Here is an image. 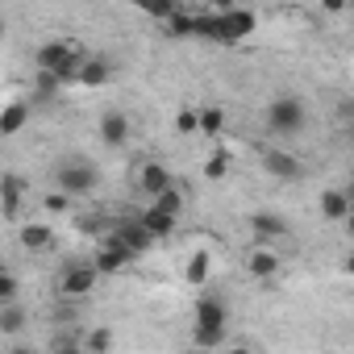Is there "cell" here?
I'll return each mask as SVG.
<instances>
[{
	"label": "cell",
	"mask_w": 354,
	"mask_h": 354,
	"mask_svg": "<svg viewBox=\"0 0 354 354\" xmlns=\"http://www.w3.org/2000/svg\"><path fill=\"white\" fill-rule=\"evenodd\" d=\"M259 17L250 9H205L196 13V38H209L217 46H238L246 34H254Z\"/></svg>",
	"instance_id": "1"
},
{
	"label": "cell",
	"mask_w": 354,
	"mask_h": 354,
	"mask_svg": "<svg viewBox=\"0 0 354 354\" xmlns=\"http://www.w3.org/2000/svg\"><path fill=\"white\" fill-rule=\"evenodd\" d=\"M34 71H46V75H59L63 84L67 80H80L84 71V59H80V46L67 42V38H55V42H42L38 55H34Z\"/></svg>",
	"instance_id": "2"
},
{
	"label": "cell",
	"mask_w": 354,
	"mask_h": 354,
	"mask_svg": "<svg viewBox=\"0 0 354 354\" xmlns=\"http://www.w3.org/2000/svg\"><path fill=\"white\" fill-rule=\"evenodd\" d=\"M192 337H196V350H213L225 342V329H230V313L217 296H201L196 300V313H192Z\"/></svg>",
	"instance_id": "3"
},
{
	"label": "cell",
	"mask_w": 354,
	"mask_h": 354,
	"mask_svg": "<svg viewBox=\"0 0 354 354\" xmlns=\"http://www.w3.org/2000/svg\"><path fill=\"white\" fill-rule=\"evenodd\" d=\"M304 121H308V113H304L300 96H275L267 104V129L279 133V138H296L304 129Z\"/></svg>",
	"instance_id": "4"
},
{
	"label": "cell",
	"mask_w": 354,
	"mask_h": 354,
	"mask_svg": "<svg viewBox=\"0 0 354 354\" xmlns=\"http://www.w3.org/2000/svg\"><path fill=\"white\" fill-rule=\"evenodd\" d=\"M55 184H59L63 196H88V192H96L100 175H96L92 162H84V158H67V162H59V171H55Z\"/></svg>",
	"instance_id": "5"
},
{
	"label": "cell",
	"mask_w": 354,
	"mask_h": 354,
	"mask_svg": "<svg viewBox=\"0 0 354 354\" xmlns=\"http://www.w3.org/2000/svg\"><path fill=\"white\" fill-rule=\"evenodd\" d=\"M96 279H100L96 263H71V267L59 275V292H63L67 300H80V296H88V292L96 288Z\"/></svg>",
	"instance_id": "6"
},
{
	"label": "cell",
	"mask_w": 354,
	"mask_h": 354,
	"mask_svg": "<svg viewBox=\"0 0 354 354\" xmlns=\"http://www.w3.org/2000/svg\"><path fill=\"white\" fill-rule=\"evenodd\" d=\"M138 188H142V196L158 201V196H167V192L175 188V180H171V171H167L162 162H142V171H138Z\"/></svg>",
	"instance_id": "7"
},
{
	"label": "cell",
	"mask_w": 354,
	"mask_h": 354,
	"mask_svg": "<svg viewBox=\"0 0 354 354\" xmlns=\"http://www.w3.org/2000/svg\"><path fill=\"white\" fill-rule=\"evenodd\" d=\"M113 242L138 259V254H146V250H150V242H154V238L146 234V225H142V221H125V225H117V230H113Z\"/></svg>",
	"instance_id": "8"
},
{
	"label": "cell",
	"mask_w": 354,
	"mask_h": 354,
	"mask_svg": "<svg viewBox=\"0 0 354 354\" xmlns=\"http://www.w3.org/2000/svg\"><path fill=\"white\" fill-rule=\"evenodd\" d=\"M250 234H254V246H271L288 234V221L275 217V213H254L250 217Z\"/></svg>",
	"instance_id": "9"
},
{
	"label": "cell",
	"mask_w": 354,
	"mask_h": 354,
	"mask_svg": "<svg viewBox=\"0 0 354 354\" xmlns=\"http://www.w3.org/2000/svg\"><path fill=\"white\" fill-rule=\"evenodd\" d=\"M129 263H133V254L121 250L113 238L96 250V271H100V275H121V271H129Z\"/></svg>",
	"instance_id": "10"
},
{
	"label": "cell",
	"mask_w": 354,
	"mask_h": 354,
	"mask_svg": "<svg viewBox=\"0 0 354 354\" xmlns=\"http://www.w3.org/2000/svg\"><path fill=\"white\" fill-rule=\"evenodd\" d=\"M263 167L275 180H300V158L296 154H283V150H263Z\"/></svg>",
	"instance_id": "11"
},
{
	"label": "cell",
	"mask_w": 354,
	"mask_h": 354,
	"mask_svg": "<svg viewBox=\"0 0 354 354\" xmlns=\"http://www.w3.org/2000/svg\"><path fill=\"white\" fill-rule=\"evenodd\" d=\"M129 133H133V125H129L125 113H104V117H100V142H104V146H125Z\"/></svg>",
	"instance_id": "12"
},
{
	"label": "cell",
	"mask_w": 354,
	"mask_h": 354,
	"mask_svg": "<svg viewBox=\"0 0 354 354\" xmlns=\"http://www.w3.org/2000/svg\"><path fill=\"white\" fill-rule=\"evenodd\" d=\"M350 196L346 192H337V188H329V192H321V217L325 221H350Z\"/></svg>",
	"instance_id": "13"
},
{
	"label": "cell",
	"mask_w": 354,
	"mask_h": 354,
	"mask_svg": "<svg viewBox=\"0 0 354 354\" xmlns=\"http://www.w3.org/2000/svg\"><path fill=\"white\" fill-rule=\"evenodd\" d=\"M138 221L146 225V234H150V238H167V234H175V221H180V217H171V213H162L158 205H150Z\"/></svg>",
	"instance_id": "14"
},
{
	"label": "cell",
	"mask_w": 354,
	"mask_h": 354,
	"mask_svg": "<svg viewBox=\"0 0 354 354\" xmlns=\"http://www.w3.org/2000/svg\"><path fill=\"white\" fill-rule=\"evenodd\" d=\"M246 271H250L254 279H271V275L279 271V254H275L271 246H254V254H250Z\"/></svg>",
	"instance_id": "15"
},
{
	"label": "cell",
	"mask_w": 354,
	"mask_h": 354,
	"mask_svg": "<svg viewBox=\"0 0 354 354\" xmlns=\"http://www.w3.org/2000/svg\"><path fill=\"white\" fill-rule=\"evenodd\" d=\"M30 121V104H21V100H13L5 113H0V133L5 138H13V133H21V125Z\"/></svg>",
	"instance_id": "16"
},
{
	"label": "cell",
	"mask_w": 354,
	"mask_h": 354,
	"mask_svg": "<svg viewBox=\"0 0 354 354\" xmlns=\"http://www.w3.org/2000/svg\"><path fill=\"white\" fill-rule=\"evenodd\" d=\"M0 201H5V217L13 221L17 209H21V180L17 175H5V180H0Z\"/></svg>",
	"instance_id": "17"
},
{
	"label": "cell",
	"mask_w": 354,
	"mask_h": 354,
	"mask_svg": "<svg viewBox=\"0 0 354 354\" xmlns=\"http://www.w3.org/2000/svg\"><path fill=\"white\" fill-rule=\"evenodd\" d=\"M209 267H213V254H209V250H196V254L188 259V267H184V279H188L192 288H201V283L209 279Z\"/></svg>",
	"instance_id": "18"
},
{
	"label": "cell",
	"mask_w": 354,
	"mask_h": 354,
	"mask_svg": "<svg viewBox=\"0 0 354 354\" xmlns=\"http://www.w3.org/2000/svg\"><path fill=\"white\" fill-rule=\"evenodd\" d=\"M50 242H55V230L50 225H26L21 230V246L26 250H50Z\"/></svg>",
	"instance_id": "19"
},
{
	"label": "cell",
	"mask_w": 354,
	"mask_h": 354,
	"mask_svg": "<svg viewBox=\"0 0 354 354\" xmlns=\"http://www.w3.org/2000/svg\"><path fill=\"white\" fill-rule=\"evenodd\" d=\"M80 84H84V88H104V84H109V63H104V59H88L84 71H80Z\"/></svg>",
	"instance_id": "20"
},
{
	"label": "cell",
	"mask_w": 354,
	"mask_h": 354,
	"mask_svg": "<svg viewBox=\"0 0 354 354\" xmlns=\"http://www.w3.org/2000/svg\"><path fill=\"white\" fill-rule=\"evenodd\" d=\"M230 162H234V154H230L225 146H217V150L205 158V175H209V180H225V175H230Z\"/></svg>",
	"instance_id": "21"
},
{
	"label": "cell",
	"mask_w": 354,
	"mask_h": 354,
	"mask_svg": "<svg viewBox=\"0 0 354 354\" xmlns=\"http://www.w3.org/2000/svg\"><path fill=\"white\" fill-rule=\"evenodd\" d=\"M26 329V313L17 308V304H5L0 308V333H9V337H17Z\"/></svg>",
	"instance_id": "22"
},
{
	"label": "cell",
	"mask_w": 354,
	"mask_h": 354,
	"mask_svg": "<svg viewBox=\"0 0 354 354\" xmlns=\"http://www.w3.org/2000/svg\"><path fill=\"white\" fill-rule=\"evenodd\" d=\"M84 350L88 354H109L113 350V329H104V325L100 329H88L84 333Z\"/></svg>",
	"instance_id": "23"
},
{
	"label": "cell",
	"mask_w": 354,
	"mask_h": 354,
	"mask_svg": "<svg viewBox=\"0 0 354 354\" xmlns=\"http://www.w3.org/2000/svg\"><path fill=\"white\" fill-rule=\"evenodd\" d=\"M225 129V113L221 109H201V133L205 138H217Z\"/></svg>",
	"instance_id": "24"
},
{
	"label": "cell",
	"mask_w": 354,
	"mask_h": 354,
	"mask_svg": "<svg viewBox=\"0 0 354 354\" xmlns=\"http://www.w3.org/2000/svg\"><path fill=\"white\" fill-rule=\"evenodd\" d=\"M34 84H38V88H34L38 100H50V96L63 88V80H59V75H46V71H34Z\"/></svg>",
	"instance_id": "25"
},
{
	"label": "cell",
	"mask_w": 354,
	"mask_h": 354,
	"mask_svg": "<svg viewBox=\"0 0 354 354\" xmlns=\"http://www.w3.org/2000/svg\"><path fill=\"white\" fill-rule=\"evenodd\" d=\"M150 205H158V209L171 213V217H180V213H184V192H180V188H171L167 196H158V201H150Z\"/></svg>",
	"instance_id": "26"
},
{
	"label": "cell",
	"mask_w": 354,
	"mask_h": 354,
	"mask_svg": "<svg viewBox=\"0 0 354 354\" xmlns=\"http://www.w3.org/2000/svg\"><path fill=\"white\" fill-rule=\"evenodd\" d=\"M55 354H88V350H84V337L80 333H59L55 337Z\"/></svg>",
	"instance_id": "27"
},
{
	"label": "cell",
	"mask_w": 354,
	"mask_h": 354,
	"mask_svg": "<svg viewBox=\"0 0 354 354\" xmlns=\"http://www.w3.org/2000/svg\"><path fill=\"white\" fill-rule=\"evenodd\" d=\"M17 304V275L13 271H0V308Z\"/></svg>",
	"instance_id": "28"
},
{
	"label": "cell",
	"mask_w": 354,
	"mask_h": 354,
	"mask_svg": "<svg viewBox=\"0 0 354 354\" xmlns=\"http://www.w3.org/2000/svg\"><path fill=\"white\" fill-rule=\"evenodd\" d=\"M175 133H201V113L196 109H184L175 117Z\"/></svg>",
	"instance_id": "29"
},
{
	"label": "cell",
	"mask_w": 354,
	"mask_h": 354,
	"mask_svg": "<svg viewBox=\"0 0 354 354\" xmlns=\"http://www.w3.org/2000/svg\"><path fill=\"white\" fill-rule=\"evenodd\" d=\"M46 209H50V213H63V209H67V196H63V192H50V196H46Z\"/></svg>",
	"instance_id": "30"
},
{
	"label": "cell",
	"mask_w": 354,
	"mask_h": 354,
	"mask_svg": "<svg viewBox=\"0 0 354 354\" xmlns=\"http://www.w3.org/2000/svg\"><path fill=\"white\" fill-rule=\"evenodd\" d=\"M230 354H254L250 346H230Z\"/></svg>",
	"instance_id": "31"
},
{
	"label": "cell",
	"mask_w": 354,
	"mask_h": 354,
	"mask_svg": "<svg viewBox=\"0 0 354 354\" xmlns=\"http://www.w3.org/2000/svg\"><path fill=\"white\" fill-rule=\"evenodd\" d=\"M346 275H354V250L346 254Z\"/></svg>",
	"instance_id": "32"
},
{
	"label": "cell",
	"mask_w": 354,
	"mask_h": 354,
	"mask_svg": "<svg viewBox=\"0 0 354 354\" xmlns=\"http://www.w3.org/2000/svg\"><path fill=\"white\" fill-rule=\"evenodd\" d=\"M9 354H34V350H30V346H13Z\"/></svg>",
	"instance_id": "33"
},
{
	"label": "cell",
	"mask_w": 354,
	"mask_h": 354,
	"mask_svg": "<svg viewBox=\"0 0 354 354\" xmlns=\"http://www.w3.org/2000/svg\"><path fill=\"white\" fill-rule=\"evenodd\" d=\"M346 196H350V209H354V184H350V188H346Z\"/></svg>",
	"instance_id": "34"
},
{
	"label": "cell",
	"mask_w": 354,
	"mask_h": 354,
	"mask_svg": "<svg viewBox=\"0 0 354 354\" xmlns=\"http://www.w3.org/2000/svg\"><path fill=\"white\" fill-rule=\"evenodd\" d=\"M350 238H354V213H350Z\"/></svg>",
	"instance_id": "35"
},
{
	"label": "cell",
	"mask_w": 354,
	"mask_h": 354,
	"mask_svg": "<svg viewBox=\"0 0 354 354\" xmlns=\"http://www.w3.org/2000/svg\"><path fill=\"white\" fill-rule=\"evenodd\" d=\"M350 117H354V100H350Z\"/></svg>",
	"instance_id": "36"
},
{
	"label": "cell",
	"mask_w": 354,
	"mask_h": 354,
	"mask_svg": "<svg viewBox=\"0 0 354 354\" xmlns=\"http://www.w3.org/2000/svg\"><path fill=\"white\" fill-rule=\"evenodd\" d=\"M192 354H209V350H192Z\"/></svg>",
	"instance_id": "37"
},
{
	"label": "cell",
	"mask_w": 354,
	"mask_h": 354,
	"mask_svg": "<svg viewBox=\"0 0 354 354\" xmlns=\"http://www.w3.org/2000/svg\"><path fill=\"white\" fill-rule=\"evenodd\" d=\"M321 354H333V350H321Z\"/></svg>",
	"instance_id": "38"
}]
</instances>
